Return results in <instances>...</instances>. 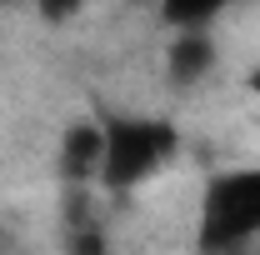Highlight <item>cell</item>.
<instances>
[{
	"label": "cell",
	"instance_id": "52a82bcc",
	"mask_svg": "<svg viewBox=\"0 0 260 255\" xmlns=\"http://www.w3.org/2000/svg\"><path fill=\"white\" fill-rule=\"evenodd\" d=\"M245 85H250V95L260 100V65H255V70H250V75H245Z\"/></svg>",
	"mask_w": 260,
	"mask_h": 255
},
{
	"label": "cell",
	"instance_id": "277c9868",
	"mask_svg": "<svg viewBox=\"0 0 260 255\" xmlns=\"http://www.w3.org/2000/svg\"><path fill=\"white\" fill-rule=\"evenodd\" d=\"M210 70H215V40H210V30L205 35H175L165 45V75H170V85L190 90Z\"/></svg>",
	"mask_w": 260,
	"mask_h": 255
},
{
	"label": "cell",
	"instance_id": "8992f818",
	"mask_svg": "<svg viewBox=\"0 0 260 255\" xmlns=\"http://www.w3.org/2000/svg\"><path fill=\"white\" fill-rule=\"evenodd\" d=\"M70 255H105V235H100L95 225H80L70 235Z\"/></svg>",
	"mask_w": 260,
	"mask_h": 255
},
{
	"label": "cell",
	"instance_id": "6da1fadb",
	"mask_svg": "<svg viewBox=\"0 0 260 255\" xmlns=\"http://www.w3.org/2000/svg\"><path fill=\"white\" fill-rule=\"evenodd\" d=\"M180 150V130L170 120L150 115H110L105 120V165H100V185L110 195H125L145 185L150 175H160Z\"/></svg>",
	"mask_w": 260,
	"mask_h": 255
},
{
	"label": "cell",
	"instance_id": "7a4b0ae2",
	"mask_svg": "<svg viewBox=\"0 0 260 255\" xmlns=\"http://www.w3.org/2000/svg\"><path fill=\"white\" fill-rule=\"evenodd\" d=\"M260 235V170H225L205 185L200 200V250L230 255Z\"/></svg>",
	"mask_w": 260,
	"mask_h": 255
},
{
	"label": "cell",
	"instance_id": "3957f363",
	"mask_svg": "<svg viewBox=\"0 0 260 255\" xmlns=\"http://www.w3.org/2000/svg\"><path fill=\"white\" fill-rule=\"evenodd\" d=\"M105 165V120H70L60 135V180L65 185H100Z\"/></svg>",
	"mask_w": 260,
	"mask_h": 255
},
{
	"label": "cell",
	"instance_id": "5b68a950",
	"mask_svg": "<svg viewBox=\"0 0 260 255\" xmlns=\"http://www.w3.org/2000/svg\"><path fill=\"white\" fill-rule=\"evenodd\" d=\"M215 15H220V5H210V0H200V5H165L160 10V20L170 25L175 35H205L210 25H215Z\"/></svg>",
	"mask_w": 260,
	"mask_h": 255
}]
</instances>
